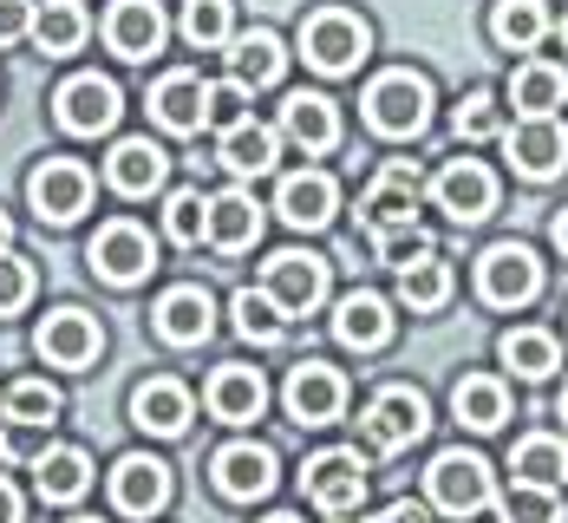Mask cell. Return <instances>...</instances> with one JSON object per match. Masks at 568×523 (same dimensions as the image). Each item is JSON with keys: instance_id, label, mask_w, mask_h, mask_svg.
I'll use <instances>...</instances> for the list:
<instances>
[{"instance_id": "15", "label": "cell", "mask_w": 568, "mask_h": 523, "mask_svg": "<svg viewBox=\"0 0 568 523\" xmlns=\"http://www.w3.org/2000/svg\"><path fill=\"white\" fill-rule=\"evenodd\" d=\"M85 262L118 282V289H131V282H144L151 275V262H158V249H151V235L138 230V223H105V230L92 235V249H85Z\"/></svg>"}, {"instance_id": "7", "label": "cell", "mask_w": 568, "mask_h": 523, "mask_svg": "<svg viewBox=\"0 0 568 523\" xmlns=\"http://www.w3.org/2000/svg\"><path fill=\"white\" fill-rule=\"evenodd\" d=\"M262 289H268V301L282 308L287 321H301V314H314L327 301V262L307 255V249H282V255H268Z\"/></svg>"}, {"instance_id": "28", "label": "cell", "mask_w": 568, "mask_h": 523, "mask_svg": "<svg viewBox=\"0 0 568 523\" xmlns=\"http://www.w3.org/2000/svg\"><path fill=\"white\" fill-rule=\"evenodd\" d=\"M510 105L523 118H556L568 105V72L549 66V59H529L510 72Z\"/></svg>"}, {"instance_id": "54", "label": "cell", "mask_w": 568, "mask_h": 523, "mask_svg": "<svg viewBox=\"0 0 568 523\" xmlns=\"http://www.w3.org/2000/svg\"><path fill=\"white\" fill-rule=\"evenodd\" d=\"M562 47H568V20H562Z\"/></svg>"}, {"instance_id": "2", "label": "cell", "mask_w": 568, "mask_h": 523, "mask_svg": "<svg viewBox=\"0 0 568 523\" xmlns=\"http://www.w3.org/2000/svg\"><path fill=\"white\" fill-rule=\"evenodd\" d=\"M432 105H438L432 99V79L412 72V66H393V72H379L366 86V124L379 138H418L432 124Z\"/></svg>"}, {"instance_id": "42", "label": "cell", "mask_w": 568, "mask_h": 523, "mask_svg": "<svg viewBox=\"0 0 568 523\" xmlns=\"http://www.w3.org/2000/svg\"><path fill=\"white\" fill-rule=\"evenodd\" d=\"M452 131H457V144H484V138H497V131H504V105H497V92H470V99H457Z\"/></svg>"}, {"instance_id": "5", "label": "cell", "mask_w": 568, "mask_h": 523, "mask_svg": "<svg viewBox=\"0 0 568 523\" xmlns=\"http://www.w3.org/2000/svg\"><path fill=\"white\" fill-rule=\"evenodd\" d=\"M477 294H484L490 308H529V301L542 294V262H536V249H523V242L484 249V255H477Z\"/></svg>"}, {"instance_id": "16", "label": "cell", "mask_w": 568, "mask_h": 523, "mask_svg": "<svg viewBox=\"0 0 568 523\" xmlns=\"http://www.w3.org/2000/svg\"><path fill=\"white\" fill-rule=\"evenodd\" d=\"M341 406H346L341 366H327V360H301V366L287 373V412H294L301 425H334Z\"/></svg>"}, {"instance_id": "31", "label": "cell", "mask_w": 568, "mask_h": 523, "mask_svg": "<svg viewBox=\"0 0 568 523\" xmlns=\"http://www.w3.org/2000/svg\"><path fill=\"white\" fill-rule=\"evenodd\" d=\"M33 491H40L47 504H72V497H85V491H92V459H85L79 445H47L40 465H33Z\"/></svg>"}, {"instance_id": "27", "label": "cell", "mask_w": 568, "mask_h": 523, "mask_svg": "<svg viewBox=\"0 0 568 523\" xmlns=\"http://www.w3.org/2000/svg\"><path fill=\"white\" fill-rule=\"evenodd\" d=\"M131 425H144V432H158V439H176V432L190 425V386H183V380H144V386L131 393Z\"/></svg>"}, {"instance_id": "18", "label": "cell", "mask_w": 568, "mask_h": 523, "mask_svg": "<svg viewBox=\"0 0 568 523\" xmlns=\"http://www.w3.org/2000/svg\"><path fill=\"white\" fill-rule=\"evenodd\" d=\"M275 210H282L294 230H327L334 210H341V183L327 171H294V177H282V190H275Z\"/></svg>"}, {"instance_id": "11", "label": "cell", "mask_w": 568, "mask_h": 523, "mask_svg": "<svg viewBox=\"0 0 568 523\" xmlns=\"http://www.w3.org/2000/svg\"><path fill=\"white\" fill-rule=\"evenodd\" d=\"M504 151H510L516 177L549 183L568 164V124L562 118H516V131H504Z\"/></svg>"}, {"instance_id": "21", "label": "cell", "mask_w": 568, "mask_h": 523, "mask_svg": "<svg viewBox=\"0 0 568 523\" xmlns=\"http://www.w3.org/2000/svg\"><path fill=\"white\" fill-rule=\"evenodd\" d=\"M164 171H171V158H164L151 138H118L112 158H105V183H112L118 197H151V190H164Z\"/></svg>"}, {"instance_id": "55", "label": "cell", "mask_w": 568, "mask_h": 523, "mask_svg": "<svg viewBox=\"0 0 568 523\" xmlns=\"http://www.w3.org/2000/svg\"><path fill=\"white\" fill-rule=\"evenodd\" d=\"M72 523H99V517H72Z\"/></svg>"}, {"instance_id": "4", "label": "cell", "mask_w": 568, "mask_h": 523, "mask_svg": "<svg viewBox=\"0 0 568 523\" xmlns=\"http://www.w3.org/2000/svg\"><path fill=\"white\" fill-rule=\"evenodd\" d=\"M425 491H432V504H438L445 517H477V511H490V497H497L490 465H484L477 452H438L432 471H425Z\"/></svg>"}, {"instance_id": "35", "label": "cell", "mask_w": 568, "mask_h": 523, "mask_svg": "<svg viewBox=\"0 0 568 523\" xmlns=\"http://www.w3.org/2000/svg\"><path fill=\"white\" fill-rule=\"evenodd\" d=\"M542 33H549V7H542V0H497V7H490V40H497L504 53L542 47Z\"/></svg>"}, {"instance_id": "47", "label": "cell", "mask_w": 568, "mask_h": 523, "mask_svg": "<svg viewBox=\"0 0 568 523\" xmlns=\"http://www.w3.org/2000/svg\"><path fill=\"white\" fill-rule=\"evenodd\" d=\"M33 33V0H0V47Z\"/></svg>"}, {"instance_id": "24", "label": "cell", "mask_w": 568, "mask_h": 523, "mask_svg": "<svg viewBox=\"0 0 568 523\" xmlns=\"http://www.w3.org/2000/svg\"><path fill=\"white\" fill-rule=\"evenodd\" d=\"M255 235H262V203L248 197V190H216L210 197V249H223V255H242V249H255Z\"/></svg>"}, {"instance_id": "53", "label": "cell", "mask_w": 568, "mask_h": 523, "mask_svg": "<svg viewBox=\"0 0 568 523\" xmlns=\"http://www.w3.org/2000/svg\"><path fill=\"white\" fill-rule=\"evenodd\" d=\"M556 412H562V419H568V386H562V400H556Z\"/></svg>"}, {"instance_id": "36", "label": "cell", "mask_w": 568, "mask_h": 523, "mask_svg": "<svg viewBox=\"0 0 568 523\" xmlns=\"http://www.w3.org/2000/svg\"><path fill=\"white\" fill-rule=\"evenodd\" d=\"M497 353H504V366L523 373V380H549V373L562 366V348H556L549 328H510V334L497 341Z\"/></svg>"}, {"instance_id": "19", "label": "cell", "mask_w": 568, "mask_h": 523, "mask_svg": "<svg viewBox=\"0 0 568 523\" xmlns=\"http://www.w3.org/2000/svg\"><path fill=\"white\" fill-rule=\"evenodd\" d=\"M105 47L118 59H151L164 47V7L158 0H112L105 13Z\"/></svg>"}, {"instance_id": "13", "label": "cell", "mask_w": 568, "mask_h": 523, "mask_svg": "<svg viewBox=\"0 0 568 523\" xmlns=\"http://www.w3.org/2000/svg\"><path fill=\"white\" fill-rule=\"evenodd\" d=\"M432 197H438V210L452 223H484L497 210V177L484 171L477 158H452L445 171L432 177Z\"/></svg>"}, {"instance_id": "34", "label": "cell", "mask_w": 568, "mask_h": 523, "mask_svg": "<svg viewBox=\"0 0 568 523\" xmlns=\"http://www.w3.org/2000/svg\"><path fill=\"white\" fill-rule=\"evenodd\" d=\"M85 33H92V20H85L79 0H40L33 7V47L40 53H79Z\"/></svg>"}, {"instance_id": "10", "label": "cell", "mask_w": 568, "mask_h": 523, "mask_svg": "<svg viewBox=\"0 0 568 523\" xmlns=\"http://www.w3.org/2000/svg\"><path fill=\"white\" fill-rule=\"evenodd\" d=\"M301 484H307V497L327 511V517H346V511H359V497H366V459L359 452H314L307 471H301Z\"/></svg>"}, {"instance_id": "1", "label": "cell", "mask_w": 568, "mask_h": 523, "mask_svg": "<svg viewBox=\"0 0 568 523\" xmlns=\"http://www.w3.org/2000/svg\"><path fill=\"white\" fill-rule=\"evenodd\" d=\"M418 190H425V177L412 158H393L386 171L366 183V197H359V230L373 242V255L386 262V269H405L412 255H425L432 242L418 230Z\"/></svg>"}, {"instance_id": "30", "label": "cell", "mask_w": 568, "mask_h": 523, "mask_svg": "<svg viewBox=\"0 0 568 523\" xmlns=\"http://www.w3.org/2000/svg\"><path fill=\"white\" fill-rule=\"evenodd\" d=\"M262 406H268V386H262L255 366H216V380H210V412H216L223 425H248V419H262Z\"/></svg>"}, {"instance_id": "14", "label": "cell", "mask_w": 568, "mask_h": 523, "mask_svg": "<svg viewBox=\"0 0 568 523\" xmlns=\"http://www.w3.org/2000/svg\"><path fill=\"white\" fill-rule=\"evenodd\" d=\"M210 477H216V491H223L229 504H255V497L275 491V452L255 445V439H235V445H223L210 459Z\"/></svg>"}, {"instance_id": "25", "label": "cell", "mask_w": 568, "mask_h": 523, "mask_svg": "<svg viewBox=\"0 0 568 523\" xmlns=\"http://www.w3.org/2000/svg\"><path fill=\"white\" fill-rule=\"evenodd\" d=\"M210 328H216V301H210V289H171L164 301H158V334H164L171 348H203Z\"/></svg>"}, {"instance_id": "23", "label": "cell", "mask_w": 568, "mask_h": 523, "mask_svg": "<svg viewBox=\"0 0 568 523\" xmlns=\"http://www.w3.org/2000/svg\"><path fill=\"white\" fill-rule=\"evenodd\" d=\"M334 334H341V348L353 353H379L393 341V301L386 294H346L341 308H334Z\"/></svg>"}, {"instance_id": "39", "label": "cell", "mask_w": 568, "mask_h": 523, "mask_svg": "<svg viewBox=\"0 0 568 523\" xmlns=\"http://www.w3.org/2000/svg\"><path fill=\"white\" fill-rule=\"evenodd\" d=\"M164 235L183 242V249H196V242L210 235V197H203V190H171V203H164Z\"/></svg>"}, {"instance_id": "41", "label": "cell", "mask_w": 568, "mask_h": 523, "mask_svg": "<svg viewBox=\"0 0 568 523\" xmlns=\"http://www.w3.org/2000/svg\"><path fill=\"white\" fill-rule=\"evenodd\" d=\"M183 40L190 47H229L235 27H229V0H183Z\"/></svg>"}, {"instance_id": "12", "label": "cell", "mask_w": 568, "mask_h": 523, "mask_svg": "<svg viewBox=\"0 0 568 523\" xmlns=\"http://www.w3.org/2000/svg\"><path fill=\"white\" fill-rule=\"evenodd\" d=\"M59 124L72 131V138H99V131H112L118 112H124V99H118L112 79H99V72H72L65 86H59Z\"/></svg>"}, {"instance_id": "20", "label": "cell", "mask_w": 568, "mask_h": 523, "mask_svg": "<svg viewBox=\"0 0 568 523\" xmlns=\"http://www.w3.org/2000/svg\"><path fill=\"white\" fill-rule=\"evenodd\" d=\"M282 138L301 144L307 158H314V151H334V144H341V112H334V99H321V92H287L282 99Z\"/></svg>"}, {"instance_id": "44", "label": "cell", "mask_w": 568, "mask_h": 523, "mask_svg": "<svg viewBox=\"0 0 568 523\" xmlns=\"http://www.w3.org/2000/svg\"><path fill=\"white\" fill-rule=\"evenodd\" d=\"M242 118H248V86H242V79H210V92H203V124L235 131Z\"/></svg>"}, {"instance_id": "17", "label": "cell", "mask_w": 568, "mask_h": 523, "mask_svg": "<svg viewBox=\"0 0 568 523\" xmlns=\"http://www.w3.org/2000/svg\"><path fill=\"white\" fill-rule=\"evenodd\" d=\"M164 504H171V465H158L144 452L118 459L112 465V511H124V517H158Z\"/></svg>"}, {"instance_id": "43", "label": "cell", "mask_w": 568, "mask_h": 523, "mask_svg": "<svg viewBox=\"0 0 568 523\" xmlns=\"http://www.w3.org/2000/svg\"><path fill=\"white\" fill-rule=\"evenodd\" d=\"M504 523H562V504H556L549 484H523L516 477L510 497H504Z\"/></svg>"}, {"instance_id": "8", "label": "cell", "mask_w": 568, "mask_h": 523, "mask_svg": "<svg viewBox=\"0 0 568 523\" xmlns=\"http://www.w3.org/2000/svg\"><path fill=\"white\" fill-rule=\"evenodd\" d=\"M33 348L47 366H65V373H85L99 348H105V328H99V314H85V308H53L47 321H40V334H33Z\"/></svg>"}, {"instance_id": "3", "label": "cell", "mask_w": 568, "mask_h": 523, "mask_svg": "<svg viewBox=\"0 0 568 523\" xmlns=\"http://www.w3.org/2000/svg\"><path fill=\"white\" fill-rule=\"evenodd\" d=\"M373 47V33H366V20L359 13H346V7H321V13H307L301 20V59L314 66V72H353L359 59Z\"/></svg>"}, {"instance_id": "33", "label": "cell", "mask_w": 568, "mask_h": 523, "mask_svg": "<svg viewBox=\"0 0 568 523\" xmlns=\"http://www.w3.org/2000/svg\"><path fill=\"white\" fill-rule=\"evenodd\" d=\"M445 294H452V262H445L438 249H425V255H412V262L398 269V301H405L412 314L445 308Z\"/></svg>"}, {"instance_id": "45", "label": "cell", "mask_w": 568, "mask_h": 523, "mask_svg": "<svg viewBox=\"0 0 568 523\" xmlns=\"http://www.w3.org/2000/svg\"><path fill=\"white\" fill-rule=\"evenodd\" d=\"M27 301H33V262L7 249L0 255V314H20Z\"/></svg>"}, {"instance_id": "50", "label": "cell", "mask_w": 568, "mask_h": 523, "mask_svg": "<svg viewBox=\"0 0 568 523\" xmlns=\"http://www.w3.org/2000/svg\"><path fill=\"white\" fill-rule=\"evenodd\" d=\"M556 249H562V255H568V210H562V217H556Z\"/></svg>"}, {"instance_id": "37", "label": "cell", "mask_w": 568, "mask_h": 523, "mask_svg": "<svg viewBox=\"0 0 568 523\" xmlns=\"http://www.w3.org/2000/svg\"><path fill=\"white\" fill-rule=\"evenodd\" d=\"M510 471L523 477V484H562L568 477V439H549V432H536V439H523L510 452Z\"/></svg>"}, {"instance_id": "6", "label": "cell", "mask_w": 568, "mask_h": 523, "mask_svg": "<svg viewBox=\"0 0 568 523\" xmlns=\"http://www.w3.org/2000/svg\"><path fill=\"white\" fill-rule=\"evenodd\" d=\"M359 425H366L373 452H412L432 432V406H425L418 386H386V393H373V406H366Z\"/></svg>"}, {"instance_id": "38", "label": "cell", "mask_w": 568, "mask_h": 523, "mask_svg": "<svg viewBox=\"0 0 568 523\" xmlns=\"http://www.w3.org/2000/svg\"><path fill=\"white\" fill-rule=\"evenodd\" d=\"M229 314H235V334L255 341V348H275V341L287 334V314L268 301V289H242L235 301H229Z\"/></svg>"}, {"instance_id": "46", "label": "cell", "mask_w": 568, "mask_h": 523, "mask_svg": "<svg viewBox=\"0 0 568 523\" xmlns=\"http://www.w3.org/2000/svg\"><path fill=\"white\" fill-rule=\"evenodd\" d=\"M40 452H47V425H0V459L7 465H40Z\"/></svg>"}, {"instance_id": "29", "label": "cell", "mask_w": 568, "mask_h": 523, "mask_svg": "<svg viewBox=\"0 0 568 523\" xmlns=\"http://www.w3.org/2000/svg\"><path fill=\"white\" fill-rule=\"evenodd\" d=\"M203 79L196 72H164L158 79V92H151V118L164 124V131H176V138H190V131H203Z\"/></svg>"}, {"instance_id": "32", "label": "cell", "mask_w": 568, "mask_h": 523, "mask_svg": "<svg viewBox=\"0 0 568 523\" xmlns=\"http://www.w3.org/2000/svg\"><path fill=\"white\" fill-rule=\"evenodd\" d=\"M452 412L470 425V432H497V425L510 419V393H504L497 373H464V380L452 386Z\"/></svg>"}, {"instance_id": "52", "label": "cell", "mask_w": 568, "mask_h": 523, "mask_svg": "<svg viewBox=\"0 0 568 523\" xmlns=\"http://www.w3.org/2000/svg\"><path fill=\"white\" fill-rule=\"evenodd\" d=\"M7 235H13V230H7V210H0V255H7Z\"/></svg>"}, {"instance_id": "9", "label": "cell", "mask_w": 568, "mask_h": 523, "mask_svg": "<svg viewBox=\"0 0 568 523\" xmlns=\"http://www.w3.org/2000/svg\"><path fill=\"white\" fill-rule=\"evenodd\" d=\"M27 197L40 210V223H79L92 210V171L72 158H47L40 171L27 177Z\"/></svg>"}, {"instance_id": "40", "label": "cell", "mask_w": 568, "mask_h": 523, "mask_svg": "<svg viewBox=\"0 0 568 523\" xmlns=\"http://www.w3.org/2000/svg\"><path fill=\"white\" fill-rule=\"evenodd\" d=\"M0 406H7V419H13V425H47V432H53V419H59V393L47 386V380H13Z\"/></svg>"}, {"instance_id": "22", "label": "cell", "mask_w": 568, "mask_h": 523, "mask_svg": "<svg viewBox=\"0 0 568 523\" xmlns=\"http://www.w3.org/2000/svg\"><path fill=\"white\" fill-rule=\"evenodd\" d=\"M275 158H282V131H275V124L242 118L235 131H216V164L235 171V177H268Z\"/></svg>"}, {"instance_id": "49", "label": "cell", "mask_w": 568, "mask_h": 523, "mask_svg": "<svg viewBox=\"0 0 568 523\" xmlns=\"http://www.w3.org/2000/svg\"><path fill=\"white\" fill-rule=\"evenodd\" d=\"M20 517H27V504H20V491L0 477V523H20Z\"/></svg>"}, {"instance_id": "48", "label": "cell", "mask_w": 568, "mask_h": 523, "mask_svg": "<svg viewBox=\"0 0 568 523\" xmlns=\"http://www.w3.org/2000/svg\"><path fill=\"white\" fill-rule=\"evenodd\" d=\"M373 523H432V511H425V504H412V497H398V504H386Z\"/></svg>"}, {"instance_id": "51", "label": "cell", "mask_w": 568, "mask_h": 523, "mask_svg": "<svg viewBox=\"0 0 568 523\" xmlns=\"http://www.w3.org/2000/svg\"><path fill=\"white\" fill-rule=\"evenodd\" d=\"M262 523H307V517H294V511H275V517H262Z\"/></svg>"}, {"instance_id": "26", "label": "cell", "mask_w": 568, "mask_h": 523, "mask_svg": "<svg viewBox=\"0 0 568 523\" xmlns=\"http://www.w3.org/2000/svg\"><path fill=\"white\" fill-rule=\"evenodd\" d=\"M282 66H287V47H282V33H268V27H248V33L229 40V79H242L248 92L275 86Z\"/></svg>"}]
</instances>
